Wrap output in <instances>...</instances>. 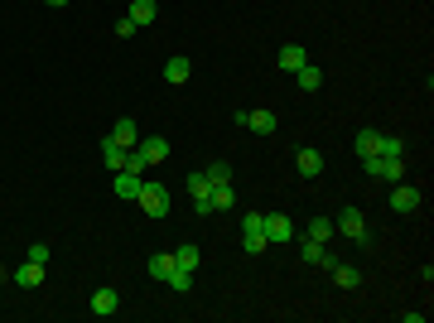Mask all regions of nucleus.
I'll return each instance as SVG.
<instances>
[{
    "label": "nucleus",
    "instance_id": "obj_1",
    "mask_svg": "<svg viewBox=\"0 0 434 323\" xmlns=\"http://www.w3.org/2000/svg\"><path fill=\"white\" fill-rule=\"evenodd\" d=\"M140 208H145V217H169V189L164 184H140Z\"/></svg>",
    "mask_w": 434,
    "mask_h": 323
},
{
    "label": "nucleus",
    "instance_id": "obj_2",
    "mask_svg": "<svg viewBox=\"0 0 434 323\" xmlns=\"http://www.w3.org/2000/svg\"><path fill=\"white\" fill-rule=\"evenodd\" d=\"M333 232H343L348 242H367V217H362V208H343L338 222H333Z\"/></svg>",
    "mask_w": 434,
    "mask_h": 323
},
{
    "label": "nucleus",
    "instance_id": "obj_3",
    "mask_svg": "<svg viewBox=\"0 0 434 323\" xmlns=\"http://www.w3.org/2000/svg\"><path fill=\"white\" fill-rule=\"evenodd\" d=\"M261 232H266V242H295L299 232H295V222L285 213H266L261 217Z\"/></svg>",
    "mask_w": 434,
    "mask_h": 323
},
{
    "label": "nucleus",
    "instance_id": "obj_4",
    "mask_svg": "<svg viewBox=\"0 0 434 323\" xmlns=\"http://www.w3.org/2000/svg\"><path fill=\"white\" fill-rule=\"evenodd\" d=\"M299 256H304V266H324V270L338 261V256H333L324 242H314V237H304V242H299Z\"/></svg>",
    "mask_w": 434,
    "mask_h": 323
},
{
    "label": "nucleus",
    "instance_id": "obj_5",
    "mask_svg": "<svg viewBox=\"0 0 434 323\" xmlns=\"http://www.w3.org/2000/svg\"><path fill=\"white\" fill-rule=\"evenodd\" d=\"M391 208H396V213H415V208H420V189L406 184V179L391 184Z\"/></svg>",
    "mask_w": 434,
    "mask_h": 323
},
{
    "label": "nucleus",
    "instance_id": "obj_6",
    "mask_svg": "<svg viewBox=\"0 0 434 323\" xmlns=\"http://www.w3.org/2000/svg\"><path fill=\"white\" fill-rule=\"evenodd\" d=\"M295 169L304 179H319V174H324V155H319L314 145H304V150H295Z\"/></svg>",
    "mask_w": 434,
    "mask_h": 323
},
{
    "label": "nucleus",
    "instance_id": "obj_7",
    "mask_svg": "<svg viewBox=\"0 0 434 323\" xmlns=\"http://www.w3.org/2000/svg\"><path fill=\"white\" fill-rule=\"evenodd\" d=\"M136 155L145 164H160V160H169V140H164V135H145V140L136 145Z\"/></svg>",
    "mask_w": 434,
    "mask_h": 323
},
{
    "label": "nucleus",
    "instance_id": "obj_8",
    "mask_svg": "<svg viewBox=\"0 0 434 323\" xmlns=\"http://www.w3.org/2000/svg\"><path fill=\"white\" fill-rule=\"evenodd\" d=\"M140 184H145V174H136V169H116V198H131V203H136Z\"/></svg>",
    "mask_w": 434,
    "mask_h": 323
},
{
    "label": "nucleus",
    "instance_id": "obj_9",
    "mask_svg": "<svg viewBox=\"0 0 434 323\" xmlns=\"http://www.w3.org/2000/svg\"><path fill=\"white\" fill-rule=\"evenodd\" d=\"M10 275H15L20 290H39V285H44V266H39V261H25V266L10 270Z\"/></svg>",
    "mask_w": 434,
    "mask_h": 323
},
{
    "label": "nucleus",
    "instance_id": "obj_10",
    "mask_svg": "<svg viewBox=\"0 0 434 323\" xmlns=\"http://www.w3.org/2000/svg\"><path fill=\"white\" fill-rule=\"evenodd\" d=\"M126 160H131V150H126V145H116V140H102V164H107L111 174H116V169H126Z\"/></svg>",
    "mask_w": 434,
    "mask_h": 323
},
{
    "label": "nucleus",
    "instance_id": "obj_11",
    "mask_svg": "<svg viewBox=\"0 0 434 323\" xmlns=\"http://www.w3.org/2000/svg\"><path fill=\"white\" fill-rule=\"evenodd\" d=\"M111 140H116V145H126V150H136V145H140V126L131 121V116H121V121H116V131H111Z\"/></svg>",
    "mask_w": 434,
    "mask_h": 323
},
{
    "label": "nucleus",
    "instance_id": "obj_12",
    "mask_svg": "<svg viewBox=\"0 0 434 323\" xmlns=\"http://www.w3.org/2000/svg\"><path fill=\"white\" fill-rule=\"evenodd\" d=\"M333 285H343V290H357V285H362V270L357 266H348V261H333Z\"/></svg>",
    "mask_w": 434,
    "mask_h": 323
},
{
    "label": "nucleus",
    "instance_id": "obj_13",
    "mask_svg": "<svg viewBox=\"0 0 434 323\" xmlns=\"http://www.w3.org/2000/svg\"><path fill=\"white\" fill-rule=\"evenodd\" d=\"M275 126H280V116H271V111H246V131L275 135Z\"/></svg>",
    "mask_w": 434,
    "mask_h": 323
},
{
    "label": "nucleus",
    "instance_id": "obj_14",
    "mask_svg": "<svg viewBox=\"0 0 434 323\" xmlns=\"http://www.w3.org/2000/svg\"><path fill=\"white\" fill-rule=\"evenodd\" d=\"M189 73H193V63L184 54H174L169 63H164V82H174V87H179V82H189Z\"/></svg>",
    "mask_w": 434,
    "mask_h": 323
},
{
    "label": "nucleus",
    "instance_id": "obj_15",
    "mask_svg": "<svg viewBox=\"0 0 434 323\" xmlns=\"http://www.w3.org/2000/svg\"><path fill=\"white\" fill-rule=\"evenodd\" d=\"M377 145H381V131H377V126H362V131H357V140H353V150L362 155V160H367V155H377Z\"/></svg>",
    "mask_w": 434,
    "mask_h": 323
},
{
    "label": "nucleus",
    "instance_id": "obj_16",
    "mask_svg": "<svg viewBox=\"0 0 434 323\" xmlns=\"http://www.w3.org/2000/svg\"><path fill=\"white\" fill-rule=\"evenodd\" d=\"M304 63H309V54H304L299 44H285V49H280V68H285V73H299Z\"/></svg>",
    "mask_w": 434,
    "mask_h": 323
},
{
    "label": "nucleus",
    "instance_id": "obj_17",
    "mask_svg": "<svg viewBox=\"0 0 434 323\" xmlns=\"http://www.w3.org/2000/svg\"><path fill=\"white\" fill-rule=\"evenodd\" d=\"M150 275L164 285V280L174 275V251H155V256H150Z\"/></svg>",
    "mask_w": 434,
    "mask_h": 323
},
{
    "label": "nucleus",
    "instance_id": "obj_18",
    "mask_svg": "<svg viewBox=\"0 0 434 323\" xmlns=\"http://www.w3.org/2000/svg\"><path fill=\"white\" fill-rule=\"evenodd\" d=\"M295 82H299V92H319V87H324V73H319L314 63H304L295 73Z\"/></svg>",
    "mask_w": 434,
    "mask_h": 323
},
{
    "label": "nucleus",
    "instance_id": "obj_19",
    "mask_svg": "<svg viewBox=\"0 0 434 323\" xmlns=\"http://www.w3.org/2000/svg\"><path fill=\"white\" fill-rule=\"evenodd\" d=\"M232 203H237L232 179H227V184H213V213H232Z\"/></svg>",
    "mask_w": 434,
    "mask_h": 323
},
{
    "label": "nucleus",
    "instance_id": "obj_20",
    "mask_svg": "<svg viewBox=\"0 0 434 323\" xmlns=\"http://www.w3.org/2000/svg\"><path fill=\"white\" fill-rule=\"evenodd\" d=\"M92 314H102V319L116 314V290H111V285H102V290L92 295Z\"/></svg>",
    "mask_w": 434,
    "mask_h": 323
},
{
    "label": "nucleus",
    "instance_id": "obj_21",
    "mask_svg": "<svg viewBox=\"0 0 434 323\" xmlns=\"http://www.w3.org/2000/svg\"><path fill=\"white\" fill-rule=\"evenodd\" d=\"M174 266H179V270H198V246L179 242V246H174Z\"/></svg>",
    "mask_w": 434,
    "mask_h": 323
},
{
    "label": "nucleus",
    "instance_id": "obj_22",
    "mask_svg": "<svg viewBox=\"0 0 434 323\" xmlns=\"http://www.w3.org/2000/svg\"><path fill=\"white\" fill-rule=\"evenodd\" d=\"M189 193H193V198H213V179H208V169H193V174H189Z\"/></svg>",
    "mask_w": 434,
    "mask_h": 323
},
{
    "label": "nucleus",
    "instance_id": "obj_23",
    "mask_svg": "<svg viewBox=\"0 0 434 323\" xmlns=\"http://www.w3.org/2000/svg\"><path fill=\"white\" fill-rule=\"evenodd\" d=\"M136 25H155V0H131V10H126Z\"/></svg>",
    "mask_w": 434,
    "mask_h": 323
},
{
    "label": "nucleus",
    "instance_id": "obj_24",
    "mask_svg": "<svg viewBox=\"0 0 434 323\" xmlns=\"http://www.w3.org/2000/svg\"><path fill=\"white\" fill-rule=\"evenodd\" d=\"M164 285H169L174 295H189V290H193V270H179V266H174V275H169Z\"/></svg>",
    "mask_w": 434,
    "mask_h": 323
},
{
    "label": "nucleus",
    "instance_id": "obj_25",
    "mask_svg": "<svg viewBox=\"0 0 434 323\" xmlns=\"http://www.w3.org/2000/svg\"><path fill=\"white\" fill-rule=\"evenodd\" d=\"M309 237L328 246V237H333V217H314V222H309Z\"/></svg>",
    "mask_w": 434,
    "mask_h": 323
},
{
    "label": "nucleus",
    "instance_id": "obj_26",
    "mask_svg": "<svg viewBox=\"0 0 434 323\" xmlns=\"http://www.w3.org/2000/svg\"><path fill=\"white\" fill-rule=\"evenodd\" d=\"M242 251L246 256H261L266 251V232H242Z\"/></svg>",
    "mask_w": 434,
    "mask_h": 323
},
{
    "label": "nucleus",
    "instance_id": "obj_27",
    "mask_svg": "<svg viewBox=\"0 0 434 323\" xmlns=\"http://www.w3.org/2000/svg\"><path fill=\"white\" fill-rule=\"evenodd\" d=\"M377 155H401V160H406V140H401V135H381Z\"/></svg>",
    "mask_w": 434,
    "mask_h": 323
},
{
    "label": "nucleus",
    "instance_id": "obj_28",
    "mask_svg": "<svg viewBox=\"0 0 434 323\" xmlns=\"http://www.w3.org/2000/svg\"><path fill=\"white\" fill-rule=\"evenodd\" d=\"M208 179H213V184H227V179H232V164H208Z\"/></svg>",
    "mask_w": 434,
    "mask_h": 323
},
{
    "label": "nucleus",
    "instance_id": "obj_29",
    "mask_svg": "<svg viewBox=\"0 0 434 323\" xmlns=\"http://www.w3.org/2000/svg\"><path fill=\"white\" fill-rule=\"evenodd\" d=\"M29 261H39V266H49V246H44V242H29Z\"/></svg>",
    "mask_w": 434,
    "mask_h": 323
},
{
    "label": "nucleus",
    "instance_id": "obj_30",
    "mask_svg": "<svg viewBox=\"0 0 434 323\" xmlns=\"http://www.w3.org/2000/svg\"><path fill=\"white\" fill-rule=\"evenodd\" d=\"M136 20H131V15H121V20H116V34H121V39H131V34H136Z\"/></svg>",
    "mask_w": 434,
    "mask_h": 323
},
{
    "label": "nucleus",
    "instance_id": "obj_31",
    "mask_svg": "<svg viewBox=\"0 0 434 323\" xmlns=\"http://www.w3.org/2000/svg\"><path fill=\"white\" fill-rule=\"evenodd\" d=\"M261 217H266V213H246L242 217V232H261Z\"/></svg>",
    "mask_w": 434,
    "mask_h": 323
},
{
    "label": "nucleus",
    "instance_id": "obj_32",
    "mask_svg": "<svg viewBox=\"0 0 434 323\" xmlns=\"http://www.w3.org/2000/svg\"><path fill=\"white\" fill-rule=\"evenodd\" d=\"M193 213H198V217H213V198H193Z\"/></svg>",
    "mask_w": 434,
    "mask_h": 323
},
{
    "label": "nucleus",
    "instance_id": "obj_33",
    "mask_svg": "<svg viewBox=\"0 0 434 323\" xmlns=\"http://www.w3.org/2000/svg\"><path fill=\"white\" fill-rule=\"evenodd\" d=\"M44 5H54V10H58V5H68V0H44Z\"/></svg>",
    "mask_w": 434,
    "mask_h": 323
}]
</instances>
